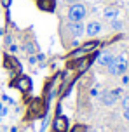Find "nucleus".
<instances>
[{
    "instance_id": "nucleus-14",
    "label": "nucleus",
    "mask_w": 129,
    "mask_h": 132,
    "mask_svg": "<svg viewBox=\"0 0 129 132\" xmlns=\"http://www.w3.org/2000/svg\"><path fill=\"white\" fill-rule=\"evenodd\" d=\"M87 130H89V129L86 125H75V129L72 132H87Z\"/></svg>"
},
{
    "instance_id": "nucleus-17",
    "label": "nucleus",
    "mask_w": 129,
    "mask_h": 132,
    "mask_svg": "<svg viewBox=\"0 0 129 132\" xmlns=\"http://www.w3.org/2000/svg\"><path fill=\"white\" fill-rule=\"evenodd\" d=\"M122 106H124V110H129V94L122 99Z\"/></svg>"
},
{
    "instance_id": "nucleus-5",
    "label": "nucleus",
    "mask_w": 129,
    "mask_h": 132,
    "mask_svg": "<svg viewBox=\"0 0 129 132\" xmlns=\"http://www.w3.org/2000/svg\"><path fill=\"white\" fill-rule=\"evenodd\" d=\"M52 129L54 132H66L68 130V118L65 115H56L52 120Z\"/></svg>"
},
{
    "instance_id": "nucleus-1",
    "label": "nucleus",
    "mask_w": 129,
    "mask_h": 132,
    "mask_svg": "<svg viewBox=\"0 0 129 132\" xmlns=\"http://www.w3.org/2000/svg\"><path fill=\"white\" fill-rule=\"evenodd\" d=\"M107 68H108L110 75H115V77L117 75H124L126 70H127V59H126V56H117V57H113L112 63Z\"/></svg>"
},
{
    "instance_id": "nucleus-8",
    "label": "nucleus",
    "mask_w": 129,
    "mask_h": 132,
    "mask_svg": "<svg viewBox=\"0 0 129 132\" xmlns=\"http://www.w3.org/2000/svg\"><path fill=\"white\" fill-rule=\"evenodd\" d=\"M4 66H5V70H11V71H21V64L18 63V59L12 57V56H9V54L4 59Z\"/></svg>"
},
{
    "instance_id": "nucleus-20",
    "label": "nucleus",
    "mask_w": 129,
    "mask_h": 132,
    "mask_svg": "<svg viewBox=\"0 0 129 132\" xmlns=\"http://www.w3.org/2000/svg\"><path fill=\"white\" fill-rule=\"evenodd\" d=\"M28 63H30V64H35V63H37V57H35V56H28Z\"/></svg>"
},
{
    "instance_id": "nucleus-6",
    "label": "nucleus",
    "mask_w": 129,
    "mask_h": 132,
    "mask_svg": "<svg viewBox=\"0 0 129 132\" xmlns=\"http://www.w3.org/2000/svg\"><path fill=\"white\" fill-rule=\"evenodd\" d=\"M14 85H16V89H19L23 94L30 92L32 87H33V85H32V78H30V77H25V75H21L19 78L14 82Z\"/></svg>"
},
{
    "instance_id": "nucleus-9",
    "label": "nucleus",
    "mask_w": 129,
    "mask_h": 132,
    "mask_svg": "<svg viewBox=\"0 0 129 132\" xmlns=\"http://www.w3.org/2000/svg\"><path fill=\"white\" fill-rule=\"evenodd\" d=\"M100 31H101V23H98V21H91L86 26V35L89 37H96V35H100Z\"/></svg>"
},
{
    "instance_id": "nucleus-19",
    "label": "nucleus",
    "mask_w": 129,
    "mask_h": 132,
    "mask_svg": "<svg viewBox=\"0 0 129 132\" xmlns=\"http://www.w3.org/2000/svg\"><path fill=\"white\" fill-rule=\"evenodd\" d=\"M0 2H2V5L5 7V9H9V7H11V2H12V0H0Z\"/></svg>"
},
{
    "instance_id": "nucleus-15",
    "label": "nucleus",
    "mask_w": 129,
    "mask_h": 132,
    "mask_svg": "<svg viewBox=\"0 0 129 132\" xmlns=\"http://www.w3.org/2000/svg\"><path fill=\"white\" fill-rule=\"evenodd\" d=\"M112 28H113V30H120V28H122V23L117 21V19H112Z\"/></svg>"
},
{
    "instance_id": "nucleus-23",
    "label": "nucleus",
    "mask_w": 129,
    "mask_h": 132,
    "mask_svg": "<svg viewBox=\"0 0 129 132\" xmlns=\"http://www.w3.org/2000/svg\"><path fill=\"white\" fill-rule=\"evenodd\" d=\"M37 61H44V54H37Z\"/></svg>"
},
{
    "instance_id": "nucleus-7",
    "label": "nucleus",
    "mask_w": 129,
    "mask_h": 132,
    "mask_svg": "<svg viewBox=\"0 0 129 132\" xmlns=\"http://www.w3.org/2000/svg\"><path fill=\"white\" fill-rule=\"evenodd\" d=\"M68 30H70V33L73 35L75 38H77V37H82V35L86 33V28L82 24V21H70V23H68Z\"/></svg>"
},
{
    "instance_id": "nucleus-24",
    "label": "nucleus",
    "mask_w": 129,
    "mask_h": 132,
    "mask_svg": "<svg viewBox=\"0 0 129 132\" xmlns=\"http://www.w3.org/2000/svg\"><path fill=\"white\" fill-rule=\"evenodd\" d=\"M91 96H93V97H96V96H98V90H96V89H93V90H91Z\"/></svg>"
},
{
    "instance_id": "nucleus-26",
    "label": "nucleus",
    "mask_w": 129,
    "mask_h": 132,
    "mask_svg": "<svg viewBox=\"0 0 129 132\" xmlns=\"http://www.w3.org/2000/svg\"><path fill=\"white\" fill-rule=\"evenodd\" d=\"M11 132H18V129H16V127H12V129H11Z\"/></svg>"
},
{
    "instance_id": "nucleus-12",
    "label": "nucleus",
    "mask_w": 129,
    "mask_h": 132,
    "mask_svg": "<svg viewBox=\"0 0 129 132\" xmlns=\"http://www.w3.org/2000/svg\"><path fill=\"white\" fill-rule=\"evenodd\" d=\"M100 45H101V44H100L98 40H91V42H86V44H84L80 49H82V51H84L86 54H87V52H93V51H96V49H98Z\"/></svg>"
},
{
    "instance_id": "nucleus-3",
    "label": "nucleus",
    "mask_w": 129,
    "mask_h": 132,
    "mask_svg": "<svg viewBox=\"0 0 129 132\" xmlns=\"http://www.w3.org/2000/svg\"><path fill=\"white\" fill-rule=\"evenodd\" d=\"M45 110H47V104H44V101L42 99H33L32 103H30V108H28V117H42V115H45Z\"/></svg>"
},
{
    "instance_id": "nucleus-13",
    "label": "nucleus",
    "mask_w": 129,
    "mask_h": 132,
    "mask_svg": "<svg viewBox=\"0 0 129 132\" xmlns=\"http://www.w3.org/2000/svg\"><path fill=\"white\" fill-rule=\"evenodd\" d=\"M103 16H105L107 19H117V16H119V9H117V7H107L105 12H103Z\"/></svg>"
},
{
    "instance_id": "nucleus-28",
    "label": "nucleus",
    "mask_w": 129,
    "mask_h": 132,
    "mask_svg": "<svg viewBox=\"0 0 129 132\" xmlns=\"http://www.w3.org/2000/svg\"><path fill=\"white\" fill-rule=\"evenodd\" d=\"M70 2H75V4H77V0H70Z\"/></svg>"
},
{
    "instance_id": "nucleus-22",
    "label": "nucleus",
    "mask_w": 129,
    "mask_h": 132,
    "mask_svg": "<svg viewBox=\"0 0 129 132\" xmlns=\"http://www.w3.org/2000/svg\"><path fill=\"white\" fill-rule=\"evenodd\" d=\"M124 118L129 122V110H124Z\"/></svg>"
},
{
    "instance_id": "nucleus-18",
    "label": "nucleus",
    "mask_w": 129,
    "mask_h": 132,
    "mask_svg": "<svg viewBox=\"0 0 129 132\" xmlns=\"http://www.w3.org/2000/svg\"><path fill=\"white\" fill-rule=\"evenodd\" d=\"M9 52H11V54L18 52V45H16V44H11V45H9Z\"/></svg>"
},
{
    "instance_id": "nucleus-25",
    "label": "nucleus",
    "mask_w": 129,
    "mask_h": 132,
    "mask_svg": "<svg viewBox=\"0 0 129 132\" xmlns=\"http://www.w3.org/2000/svg\"><path fill=\"white\" fill-rule=\"evenodd\" d=\"M122 84H129V77H122Z\"/></svg>"
},
{
    "instance_id": "nucleus-10",
    "label": "nucleus",
    "mask_w": 129,
    "mask_h": 132,
    "mask_svg": "<svg viewBox=\"0 0 129 132\" xmlns=\"http://www.w3.org/2000/svg\"><path fill=\"white\" fill-rule=\"evenodd\" d=\"M112 59H113V56H112L110 52L98 54V64H100V66H108L110 63H112Z\"/></svg>"
},
{
    "instance_id": "nucleus-21",
    "label": "nucleus",
    "mask_w": 129,
    "mask_h": 132,
    "mask_svg": "<svg viewBox=\"0 0 129 132\" xmlns=\"http://www.w3.org/2000/svg\"><path fill=\"white\" fill-rule=\"evenodd\" d=\"M2 99H4V101H7L9 104H14V101H12L11 97H9V96H2Z\"/></svg>"
},
{
    "instance_id": "nucleus-11",
    "label": "nucleus",
    "mask_w": 129,
    "mask_h": 132,
    "mask_svg": "<svg viewBox=\"0 0 129 132\" xmlns=\"http://www.w3.org/2000/svg\"><path fill=\"white\" fill-rule=\"evenodd\" d=\"M37 4L42 11H47V12L54 11V0H37Z\"/></svg>"
},
{
    "instance_id": "nucleus-29",
    "label": "nucleus",
    "mask_w": 129,
    "mask_h": 132,
    "mask_svg": "<svg viewBox=\"0 0 129 132\" xmlns=\"http://www.w3.org/2000/svg\"><path fill=\"white\" fill-rule=\"evenodd\" d=\"M127 21H129V18H127Z\"/></svg>"
},
{
    "instance_id": "nucleus-27",
    "label": "nucleus",
    "mask_w": 129,
    "mask_h": 132,
    "mask_svg": "<svg viewBox=\"0 0 129 132\" xmlns=\"http://www.w3.org/2000/svg\"><path fill=\"white\" fill-rule=\"evenodd\" d=\"M87 132H98V130H87Z\"/></svg>"
},
{
    "instance_id": "nucleus-16",
    "label": "nucleus",
    "mask_w": 129,
    "mask_h": 132,
    "mask_svg": "<svg viewBox=\"0 0 129 132\" xmlns=\"http://www.w3.org/2000/svg\"><path fill=\"white\" fill-rule=\"evenodd\" d=\"M25 49H26L28 54H33L35 52V45H33V44H26V45H25Z\"/></svg>"
},
{
    "instance_id": "nucleus-4",
    "label": "nucleus",
    "mask_w": 129,
    "mask_h": 132,
    "mask_svg": "<svg viewBox=\"0 0 129 132\" xmlns=\"http://www.w3.org/2000/svg\"><path fill=\"white\" fill-rule=\"evenodd\" d=\"M122 94V89H113V90H107V92L101 94V103L105 106H112L117 103L119 96Z\"/></svg>"
},
{
    "instance_id": "nucleus-2",
    "label": "nucleus",
    "mask_w": 129,
    "mask_h": 132,
    "mask_svg": "<svg viewBox=\"0 0 129 132\" xmlns=\"http://www.w3.org/2000/svg\"><path fill=\"white\" fill-rule=\"evenodd\" d=\"M86 14H87V9L86 5H82V4H72L70 9H68V19L70 21H82L86 18Z\"/></svg>"
}]
</instances>
